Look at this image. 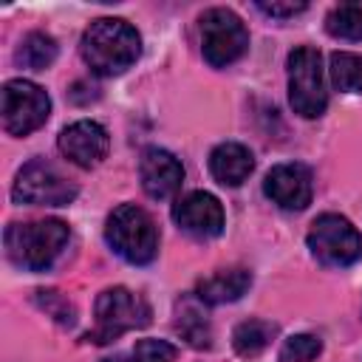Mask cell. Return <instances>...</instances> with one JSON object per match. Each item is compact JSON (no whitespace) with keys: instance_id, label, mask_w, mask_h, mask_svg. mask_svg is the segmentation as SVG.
Segmentation results:
<instances>
[{"instance_id":"23","label":"cell","mask_w":362,"mask_h":362,"mask_svg":"<svg viewBox=\"0 0 362 362\" xmlns=\"http://www.w3.org/2000/svg\"><path fill=\"white\" fill-rule=\"evenodd\" d=\"M37 303L62 325H74V305L59 294V291H37Z\"/></svg>"},{"instance_id":"9","label":"cell","mask_w":362,"mask_h":362,"mask_svg":"<svg viewBox=\"0 0 362 362\" xmlns=\"http://www.w3.org/2000/svg\"><path fill=\"white\" fill-rule=\"evenodd\" d=\"M11 198L28 206H65L76 198V184H71L54 164L37 158L17 173Z\"/></svg>"},{"instance_id":"7","label":"cell","mask_w":362,"mask_h":362,"mask_svg":"<svg viewBox=\"0 0 362 362\" xmlns=\"http://www.w3.org/2000/svg\"><path fill=\"white\" fill-rule=\"evenodd\" d=\"M249 48L243 20L229 8H209L201 14V51L212 68H226Z\"/></svg>"},{"instance_id":"12","label":"cell","mask_w":362,"mask_h":362,"mask_svg":"<svg viewBox=\"0 0 362 362\" xmlns=\"http://www.w3.org/2000/svg\"><path fill=\"white\" fill-rule=\"evenodd\" d=\"M263 192L283 209H305L314 195V178L305 164H277L266 173Z\"/></svg>"},{"instance_id":"4","label":"cell","mask_w":362,"mask_h":362,"mask_svg":"<svg viewBox=\"0 0 362 362\" xmlns=\"http://www.w3.org/2000/svg\"><path fill=\"white\" fill-rule=\"evenodd\" d=\"M150 317H153V311L144 297L133 294L124 286L105 288L96 297V328L85 334V342L105 345V342L122 337L124 331L144 328L150 322Z\"/></svg>"},{"instance_id":"16","label":"cell","mask_w":362,"mask_h":362,"mask_svg":"<svg viewBox=\"0 0 362 362\" xmlns=\"http://www.w3.org/2000/svg\"><path fill=\"white\" fill-rule=\"evenodd\" d=\"M274 334H277L274 322H266V320H246V322H240V325L232 331V345H235V351H238L240 356L252 359V356H257V354H263V351L269 348V342H272Z\"/></svg>"},{"instance_id":"1","label":"cell","mask_w":362,"mask_h":362,"mask_svg":"<svg viewBox=\"0 0 362 362\" xmlns=\"http://www.w3.org/2000/svg\"><path fill=\"white\" fill-rule=\"evenodd\" d=\"M79 54L96 76H116L124 74L139 59L141 37L127 20L99 17L85 28Z\"/></svg>"},{"instance_id":"5","label":"cell","mask_w":362,"mask_h":362,"mask_svg":"<svg viewBox=\"0 0 362 362\" xmlns=\"http://www.w3.org/2000/svg\"><path fill=\"white\" fill-rule=\"evenodd\" d=\"M288 102L303 119H317L328 107L320 51L311 45H297L288 54Z\"/></svg>"},{"instance_id":"18","label":"cell","mask_w":362,"mask_h":362,"mask_svg":"<svg viewBox=\"0 0 362 362\" xmlns=\"http://www.w3.org/2000/svg\"><path fill=\"white\" fill-rule=\"evenodd\" d=\"M331 82L342 93H359L362 90V57L351 51H334L331 54Z\"/></svg>"},{"instance_id":"21","label":"cell","mask_w":362,"mask_h":362,"mask_svg":"<svg viewBox=\"0 0 362 362\" xmlns=\"http://www.w3.org/2000/svg\"><path fill=\"white\" fill-rule=\"evenodd\" d=\"M322 351L320 337L314 334H294L280 348V362H314Z\"/></svg>"},{"instance_id":"14","label":"cell","mask_w":362,"mask_h":362,"mask_svg":"<svg viewBox=\"0 0 362 362\" xmlns=\"http://www.w3.org/2000/svg\"><path fill=\"white\" fill-rule=\"evenodd\" d=\"M255 170V156L238 141H223L209 153V173L223 187H238Z\"/></svg>"},{"instance_id":"22","label":"cell","mask_w":362,"mask_h":362,"mask_svg":"<svg viewBox=\"0 0 362 362\" xmlns=\"http://www.w3.org/2000/svg\"><path fill=\"white\" fill-rule=\"evenodd\" d=\"M133 356L139 362H175L178 348L164 339H139L133 348Z\"/></svg>"},{"instance_id":"19","label":"cell","mask_w":362,"mask_h":362,"mask_svg":"<svg viewBox=\"0 0 362 362\" xmlns=\"http://www.w3.org/2000/svg\"><path fill=\"white\" fill-rule=\"evenodd\" d=\"M325 31L337 40H362V6L356 3H339L325 17Z\"/></svg>"},{"instance_id":"24","label":"cell","mask_w":362,"mask_h":362,"mask_svg":"<svg viewBox=\"0 0 362 362\" xmlns=\"http://www.w3.org/2000/svg\"><path fill=\"white\" fill-rule=\"evenodd\" d=\"M257 8L263 11V14H269V17H294V14H300V11H305L308 6L305 3H257Z\"/></svg>"},{"instance_id":"15","label":"cell","mask_w":362,"mask_h":362,"mask_svg":"<svg viewBox=\"0 0 362 362\" xmlns=\"http://www.w3.org/2000/svg\"><path fill=\"white\" fill-rule=\"evenodd\" d=\"M252 286V272L249 269H223V272H215L209 277H204L198 286H195V297L206 305H223V303H232L238 297L246 294V288Z\"/></svg>"},{"instance_id":"2","label":"cell","mask_w":362,"mask_h":362,"mask_svg":"<svg viewBox=\"0 0 362 362\" xmlns=\"http://www.w3.org/2000/svg\"><path fill=\"white\" fill-rule=\"evenodd\" d=\"M71 229L59 218L31 221V223H8L3 240L11 263L28 272H45L65 249Z\"/></svg>"},{"instance_id":"17","label":"cell","mask_w":362,"mask_h":362,"mask_svg":"<svg viewBox=\"0 0 362 362\" xmlns=\"http://www.w3.org/2000/svg\"><path fill=\"white\" fill-rule=\"evenodd\" d=\"M57 59V40L45 31H31L17 48V62L31 71H45Z\"/></svg>"},{"instance_id":"8","label":"cell","mask_w":362,"mask_h":362,"mask_svg":"<svg viewBox=\"0 0 362 362\" xmlns=\"http://www.w3.org/2000/svg\"><path fill=\"white\" fill-rule=\"evenodd\" d=\"M3 99V130L8 136H28L45 124L51 113L48 93L28 79H8L0 90Z\"/></svg>"},{"instance_id":"25","label":"cell","mask_w":362,"mask_h":362,"mask_svg":"<svg viewBox=\"0 0 362 362\" xmlns=\"http://www.w3.org/2000/svg\"><path fill=\"white\" fill-rule=\"evenodd\" d=\"M102 362H139L136 356H124V354H116V356H107V359H102Z\"/></svg>"},{"instance_id":"10","label":"cell","mask_w":362,"mask_h":362,"mask_svg":"<svg viewBox=\"0 0 362 362\" xmlns=\"http://www.w3.org/2000/svg\"><path fill=\"white\" fill-rule=\"evenodd\" d=\"M173 221L192 238H218L223 232V206L212 192L195 189L173 206Z\"/></svg>"},{"instance_id":"20","label":"cell","mask_w":362,"mask_h":362,"mask_svg":"<svg viewBox=\"0 0 362 362\" xmlns=\"http://www.w3.org/2000/svg\"><path fill=\"white\" fill-rule=\"evenodd\" d=\"M175 325H178L181 337H184L192 348H209V342H212V328H209V320L204 317V311H201L198 305L184 303Z\"/></svg>"},{"instance_id":"13","label":"cell","mask_w":362,"mask_h":362,"mask_svg":"<svg viewBox=\"0 0 362 362\" xmlns=\"http://www.w3.org/2000/svg\"><path fill=\"white\" fill-rule=\"evenodd\" d=\"M139 175H141V187L150 198L164 201L170 195H175L184 184V167L181 161L161 147H147L141 153L139 161Z\"/></svg>"},{"instance_id":"11","label":"cell","mask_w":362,"mask_h":362,"mask_svg":"<svg viewBox=\"0 0 362 362\" xmlns=\"http://www.w3.org/2000/svg\"><path fill=\"white\" fill-rule=\"evenodd\" d=\"M107 150H110L107 130L93 119H79L59 133V153L82 170L96 167L107 156Z\"/></svg>"},{"instance_id":"6","label":"cell","mask_w":362,"mask_h":362,"mask_svg":"<svg viewBox=\"0 0 362 362\" xmlns=\"http://www.w3.org/2000/svg\"><path fill=\"white\" fill-rule=\"evenodd\" d=\"M305 243L311 249V255L322 263V266H351L362 257V235L356 232V226L337 215V212H322L320 218H314Z\"/></svg>"},{"instance_id":"3","label":"cell","mask_w":362,"mask_h":362,"mask_svg":"<svg viewBox=\"0 0 362 362\" xmlns=\"http://www.w3.org/2000/svg\"><path fill=\"white\" fill-rule=\"evenodd\" d=\"M105 240L119 257L136 266H144L158 255V229L153 218L136 204H122L107 215Z\"/></svg>"}]
</instances>
